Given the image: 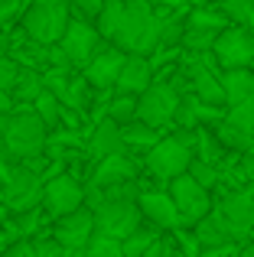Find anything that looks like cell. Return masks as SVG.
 <instances>
[{"label": "cell", "instance_id": "1", "mask_svg": "<svg viewBox=\"0 0 254 257\" xmlns=\"http://www.w3.org/2000/svg\"><path fill=\"white\" fill-rule=\"evenodd\" d=\"M160 43V17L153 0H124V13L117 23L111 46L134 56H150Z\"/></svg>", "mask_w": 254, "mask_h": 257}, {"label": "cell", "instance_id": "2", "mask_svg": "<svg viewBox=\"0 0 254 257\" xmlns=\"http://www.w3.org/2000/svg\"><path fill=\"white\" fill-rule=\"evenodd\" d=\"M46 134H49V127L43 124V117H39L33 107H23V111L7 114V124H4V131H0V140H4L7 153L20 163V160H30V157H39V153H43Z\"/></svg>", "mask_w": 254, "mask_h": 257}, {"label": "cell", "instance_id": "3", "mask_svg": "<svg viewBox=\"0 0 254 257\" xmlns=\"http://www.w3.org/2000/svg\"><path fill=\"white\" fill-rule=\"evenodd\" d=\"M69 0H30L20 13V26H23V36L33 43H59V36L69 26Z\"/></svg>", "mask_w": 254, "mask_h": 257}, {"label": "cell", "instance_id": "4", "mask_svg": "<svg viewBox=\"0 0 254 257\" xmlns=\"http://www.w3.org/2000/svg\"><path fill=\"white\" fill-rule=\"evenodd\" d=\"M166 195L173 199L179 212V225H196L205 212H209L215 202H212V192L205 186H199L189 173H179L173 179H166Z\"/></svg>", "mask_w": 254, "mask_h": 257}, {"label": "cell", "instance_id": "5", "mask_svg": "<svg viewBox=\"0 0 254 257\" xmlns=\"http://www.w3.org/2000/svg\"><path fill=\"white\" fill-rule=\"evenodd\" d=\"M179 91L170 82H150L137 94V120L157 127V131H173V111H176Z\"/></svg>", "mask_w": 254, "mask_h": 257}, {"label": "cell", "instance_id": "6", "mask_svg": "<svg viewBox=\"0 0 254 257\" xmlns=\"http://www.w3.org/2000/svg\"><path fill=\"white\" fill-rule=\"evenodd\" d=\"M189 160H192V150H189V147H186L183 140H176L173 134H163V137H160L157 144L144 153V160H140V163L153 173V179H160L166 186V179L186 173Z\"/></svg>", "mask_w": 254, "mask_h": 257}, {"label": "cell", "instance_id": "7", "mask_svg": "<svg viewBox=\"0 0 254 257\" xmlns=\"http://www.w3.org/2000/svg\"><path fill=\"white\" fill-rule=\"evenodd\" d=\"M59 46H62L65 59L72 62V69H82V65L104 46V39L98 36V30H95V23H91V20L75 17V13H72L65 33L59 36Z\"/></svg>", "mask_w": 254, "mask_h": 257}, {"label": "cell", "instance_id": "8", "mask_svg": "<svg viewBox=\"0 0 254 257\" xmlns=\"http://www.w3.org/2000/svg\"><path fill=\"white\" fill-rule=\"evenodd\" d=\"M212 56H215L218 69H238V65H254V36L241 23L225 26L212 43Z\"/></svg>", "mask_w": 254, "mask_h": 257}, {"label": "cell", "instance_id": "9", "mask_svg": "<svg viewBox=\"0 0 254 257\" xmlns=\"http://www.w3.org/2000/svg\"><path fill=\"white\" fill-rule=\"evenodd\" d=\"M39 202H43V179H39V173H33L26 163H13V170L4 182V205L13 215H20L26 208L39 205Z\"/></svg>", "mask_w": 254, "mask_h": 257}, {"label": "cell", "instance_id": "10", "mask_svg": "<svg viewBox=\"0 0 254 257\" xmlns=\"http://www.w3.org/2000/svg\"><path fill=\"white\" fill-rule=\"evenodd\" d=\"M218 212H222L225 225H228L231 238L241 244V241H251L254 231V189H235V192H225L222 202H218Z\"/></svg>", "mask_w": 254, "mask_h": 257}, {"label": "cell", "instance_id": "11", "mask_svg": "<svg viewBox=\"0 0 254 257\" xmlns=\"http://www.w3.org/2000/svg\"><path fill=\"white\" fill-rule=\"evenodd\" d=\"M144 221L137 202H124V199H104L101 205L95 208V231L111 234V238H127L134 228Z\"/></svg>", "mask_w": 254, "mask_h": 257}, {"label": "cell", "instance_id": "12", "mask_svg": "<svg viewBox=\"0 0 254 257\" xmlns=\"http://www.w3.org/2000/svg\"><path fill=\"white\" fill-rule=\"evenodd\" d=\"M82 199H85L82 182H78L75 176H69V173H56V176H49V179L43 182V202H39V205L46 208L49 218H59V215L78 208Z\"/></svg>", "mask_w": 254, "mask_h": 257}, {"label": "cell", "instance_id": "13", "mask_svg": "<svg viewBox=\"0 0 254 257\" xmlns=\"http://www.w3.org/2000/svg\"><path fill=\"white\" fill-rule=\"evenodd\" d=\"M95 231V212L88 205H78L72 212L52 218V238L65 247V251H85V241Z\"/></svg>", "mask_w": 254, "mask_h": 257}, {"label": "cell", "instance_id": "14", "mask_svg": "<svg viewBox=\"0 0 254 257\" xmlns=\"http://www.w3.org/2000/svg\"><path fill=\"white\" fill-rule=\"evenodd\" d=\"M124 59H127L124 49H117V46H108V43H104L101 49H98L95 56H91L88 62L82 65L85 82H88L91 88H114V78H117V72H121Z\"/></svg>", "mask_w": 254, "mask_h": 257}, {"label": "cell", "instance_id": "15", "mask_svg": "<svg viewBox=\"0 0 254 257\" xmlns=\"http://www.w3.org/2000/svg\"><path fill=\"white\" fill-rule=\"evenodd\" d=\"M137 170H140V163L134 160V153H108V157L95 160V166L88 170V182L104 189V186H114L121 179H134Z\"/></svg>", "mask_w": 254, "mask_h": 257}, {"label": "cell", "instance_id": "16", "mask_svg": "<svg viewBox=\"0 0 254 257\" xmlns=\"http://www.w3.org/2000/svg\"><path fill=\"white\" fill-rule=\"evenodd\" d=\"M137 208H140V215H144V221H153V225L163 228V231H170V228L179 225V212H176V205H173V199L166 195V189L163 192H160V189H140Z\"/></svg>", "mask_w": 254, "mask_h": 257}, {"label": "cell", "instance_id": "17", "mask_svg": "<svg viewBox=\"0 0 254 257\" xmlns=\"http://www.w3.org/2000/svg\"><path fill=\"white\" fill-rule=\"evenodd\" d=\"M153 82V65H150V56H134L127 52L121 72L114 78V91H124V94H140L147 85Z\"/></svg>", "mask_w": 254, "mask_h": 257}, {"label": "cell", "instance_id": "18", "mask_svg": "<svg viewBox=\"0 0 254 257\" xmlns=\"http://www.w3.org/2000/svg\"><path fill=\"white\" fill-rule=\"evenodd\" d=\"M85 140H88V150H91V157H95V160L108 157V153H127V147H124V140H121V124L111 120V117L95 120Z\"/></svg>", "mask_w": 254, "mask_h": 257}, {"label": "cell", "instance_id": "19", "mask_svg": "<svg viewBox=\"0 0 254 257\" xmlns=\"http://www.w3.org/2000/svg\"><path fill=\"white\" fill-rule=\"evenodd\" d=\"M218 85H222V94H225V107L238 104L244 98H254V69L251 65L222 69L218 72Z\"/></svg>", "mask_w": 254, "mask_h": 257}, {"label": "cell", "instance_id": "20", "mask_svg": "<svg viewBox=\"0 0 254 257\" xmlns=\"http://www.w3.org/2000/svg\"><path fill=\"white\" fill-rule=\"evenodd\" d=\"M196 238H199V244H202V251H205V247H222V244H238V241L231 238L228 225H225L222 212H218L215 205H212L209 212H205L202 218L196 221Z\"/></svg>", "mask_w": 254, "mask_h": 257}, {"label": "cell", "instance_id": "21", "mask_svg": "<svg viewBox=\"0 0 254 257\" xmlns=\"http://www.w3.org/2000/svg\"><path fill=\"white\" fill-rule=\"evenodd\" d=\"M160 137H163V131H157V127L144 124V120H137V117L121 124V140H124L127 153H147Z\"/></svg>", "mask_w": 254, "mask_h": 257}, {"label": "cell", "instance_id": "22", "mask_svg": "<svg viewBox=\"0 0 254 257\" xmlns=\"http://www.w3.org/2000/svg\"><path fill=\"white\" fill-rule=\"evenodd\" d=\"M43 91V72L39 69H33V65H20V72H17V82L10 85V98H13V104L17 101H26V104H33V98Z\"/></svg>", "mask_w": 254, "mask_h": 257}, {"label": "cell", "instance_id": "23", "mask_svg": "<svg viewBox=\"0 0 254 257\" xmlns=\"http://www.w3.org/2000/svg\"><path fill=\"white\" fill-rule=\"evenodd\" d=\"M163 234V228H157L153 221H140L137 228H134L127 238H121V251H124V257H140L147 251V247L153 244V241Z\"/></svg>", "mask_w": 254, "mask_h": 257}, {"label": "cell", "instance_id": "24", "mask_svg": "<svg viewBox=\"0 0 254 257\" xmlns=\"http://www.w3.org/2000/svg\"><path fill=\"white\" fill-rule=\"evenodd\" d=\"M192 157L205 160V163H215V166H218V160L225 157V147L218 144V137H215V131H212V127L196 124V144H192Z\"/></svg>", "mask_w": 254, "mask_h": 257}, {"label": "cell", "instance_id": "25", "mask_svg": "<svg viewBox=\"0 0 254 257\" xmlns=\"http://www.w3.org/2000/svg\"><path fill=\"white\" fill-rule=\"evenodd\" d=\"M212 131H215L218 144H222L225 150H235V153H248V150H254V137H251V134H244V131H238V127H231L228 120H218Z\"/></svg>", "mask_w": 254, "mask_h": 257}, {"label": "cell", "instance_id": "26", "mask_svg": "<svg viewBox=\"0 0 254 257\" xmlns=\"http://www.w3.org/2000/svg\"><path fill=\"white\" fill-rule=\"evenodd\" d=\"M218 33H222V30L186 23L183 39H179V49H189V52H205V49H212V43H215V36H218Z\"/></svg>", "mask_w": 254, "mask_h": 257}, {"label": "cell", "instance_id": "27", "mask_svg": "<svg viewBox=\"0 0 254 257\" xmlns=\"http://www.w3.org/2000/svg\"><path fill=\"white\" fill-rule=\"evenodd\" d=\"M121 13H124V0H104L101 13L91 20V23H95V30H98V36H101L104 43H111L117 23H121Z\"/></svg>", "mask_w": 254, "mask_h": 257}, {"label": "cell", "instance_id": "28", "mask_svg": "<svg viewBox=\"0 0 254 257\" xmlns=\"http://www.w3.org/2000/svg\"><path fill=\"white\" fill-rule=\"evenodd\" d=\"M62 104L72 107V111H88L91 104V85L85 82V75H69V85H65V94H62Z\"/></svg>", "mask_w": 254, "mask_h": 257}, {"label": "cell", "instance_id": "29", "mask_svg": "<svg viewBox=\"0 0 254 257\" xmlns=\"http://www.w3.org/2000/svg\"><path fill=\"white\" fill-rule=\"evenodd\" d=\"M225 120L254 137V98H244V101H238V104L225 107Z\"/></svg>", "mask_w": 254, "mask_h": 257}, {"label": "cell", "instance_id": "30", "mask_svg": "<svg viewBox=\"0 0 254 257\" xmlns=\"http://www.w3.org/2000/svg\"><path fill=\"white\" fill-rule=\"evenodd\" d=\"M59 107H62V101H59L49 88H43V91L33 98V111L43 117V124L49 127V131H52V127H59Z\"/></svg>", "mask_w": 254, "mask_h": 257}, {"label": "cell", "instance_id": "31", "mask_svg": "<svg viewBox=\"0 0 254 257\" xmlns=\"http://www.w3.org/2000/svg\"><path fill=\"white\" fill-rule=\"evenodd\" d=\"M85 257H124V251H121V241L117 238L91 231V238L85 241Z\"/></svg>", "mask_w": 254, "mask_h": 257}, {"label": "cell", "instance_id": "32", "mask_svg": "<svg viewBox=\"0 0 254 257\" xmlns=\"http://www.w3.org/2000/svg\"><path fill=\"white\" fill-rule=\"evenodd\" d=\"M108 117L117 120V124H127V120L137 117V94H124V91H114L108 101Z\"/></svg>", "mask_w": 254, "mask_h": 257}, {"label": "cell", "instance_id": "33", "mask_svg": "<svg viewBox=\"0 0 254 257\" xmlns=\"http://www.w3.org/2000/svg\"><path fill=\"white\" fill-rule=\"evenodd\" d=\"M186 173H189L192 179L199 182V186H205L209 192H212V189H218V182H222V176H218V166H215V163H205V160H199V157L189 160Z\"/></svg>", "mask_w": 254, "mask_h": 257}, {"label": "cell", "instance_id": "34", "mask_svg": "<svg viewBox=\"0 0 254 257\" xmlns=\"http://www.w3.org/2000/svg\"><path fill=\"white\" fill-rule=\"evenodd\" d=\"M218 10L231 20V23H248L254 17V0H218Z\"/></svg>", "mask_w": 254, "mask_h": 257}, {"label": "cell", "instance_id": "35", "mask_svg": "<svg viewBox=\"0 0 254 257\" xmlns=\"http://www.w3.org/2000/svg\"><path fill=\"white\" fill-rule=\"evenodd\" d=\"M186 23H196V26H212V30H225V26H228L231 20L225 17L222 10H192L189 17H186Z\"/></svg>", "mask_w": 254, "mask_h": 257}, {"label": "cell", "instance_id": "36", "mask_svg": "<svg viewBox=\"0 0 254 257\" xmlns=\"http://www.w3.org/2000/svg\"><path fill=\"white\" fill-rule=\"evenodd\" d=\"M196 120H199V124H205V127H215L218 120H225V104H209V101H199Z\"/></svg>", "mask_w": 254, "mask_h": 257}, {"label": "cell", "instance_id": "37", "mask_svg": "<svg viewBox=\"0 0 254 257\" xmlns=\"http://www.w3.org/2000/svg\"><path fill=\"white\" fill-rule=\"evenodd\" d=\"M17 72H20V62L7 52H0V88L4 91H10V85L17 82Z\"/></svg>", "mask_w": 254, "mask_h": 257}, {"label": "cell", "instance_id": "38", "mask_svg": "<svg viewBox=\"0 0 254 257\" xmlns=\"http://www.w3.org/2000/svg\"><path fill=\"white\" fill-rule=\"evenodd\" d=\"M101 7H104V0H69V10L85 20H95L101 13Z\"/></svg>", "mask_w": 254, "mask_h": 257}, {"label": "cell", "instance_id": "39", "mask_svg": "<svg viewBox=\"0 0 254 257\" xmlns=\"http://www.w3.org/2000/svg\"><path fill=\"white\" fill-rule=\"evenodd\" d=\"M26 4H30V0H0V26L20 20V13H23Z\"/></svg>", "mask_w": 254, "mask_h": 257}, {"label": "cell", "instance_id": "40", "mask_svg": "<svg viewBox=\"0 0 254 257\" xmlns=\"http://www.w3.org/2000/svg\"><path fill=\"white\" fill-rule=\"evenodd\" d=\"M140 257H163V234H160V238H157V241H153V244H150V247H147V251H144V254H140Z\"/></svg>", "mask_w": 254, "mask_h": 257}, {"label": "cell", "instance_id": "41", "mask_svg": "<svg viewBox=\"0 0 254 257\" xmlns=\"http://www.w3.org/2000/svg\"><path fill=\"white\" fill-rule=\"evenodd\" d=\"M235 257H254V241H241L235 247Z\"/></svg>", "mask_w": 254, "mask_h": 257}, {"label": "cell", "instance_id": "42", "mask_svg": "<svg viewBox=\"0 0 254 257\" xmlns=\"http://www.w3.org/2000/svg\"><path fill=\"white\" fill-rule=\"evenodd\" d=\"M10 107H13L10 91H4V88H0V114H4V111H10Z\"/></svg>", "mask_w": 254, "mask_h": 257}, {"label": "cell", "instance_id": "43", "mask_svg": "<svg viewBox=\"0 0 254 257\" xmlns=\"http://www.w3.org/2000/svg\"><path fill=\"white\" fill-rule=\"evenodd\" d=\"M244 30H248V33H251V36H254V17L248 20V23H244Z\"/></svg>", "mask_w": 254, "mask_h": 257}, {"label": "cell", "instance_id": "44", "mask_svg": "<svg viewBox=\"0 0 254 257\" xmlns=\"http://www.w3.org/2000/svg\"><path fill=\"white\" fill-rule=\"evenodd\" d=\"M205 4H218V0H205Z\"/></svg>", "mask_w": 254, "mask_h": 257}, {"label": "cell", "instance_id": "45", "mask_svg": "<svg viewBox=\"0 0 254 257\" xmlns=\"http://www.w3.org/2000/svg\"><path fill=\"white\" fill-rule=\"evenodd\" d=\"M251 241H254V231H251Z\"/></svg>", "mask_w": 254, "mask_h": 257}]
</instances>
